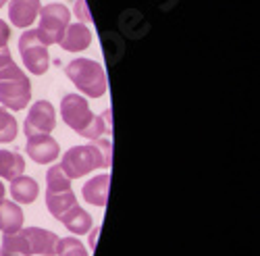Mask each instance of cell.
Instances as JSON below:
<instances>
[{
  "mask_svg": "<svg viewBox=\"0 0 260 256\" xmlns=\"http://www.w3.org/2000/svg\"><path fill=\"white\" fill-rule=\"evenodd\" d=\"M25 161L19 152L13 150H0V177L3 179H15L23 175Z\"/></svg>",
  "mask_w": 260,
  "mask_h": 256,
  "instance_id": "obj_18",
  "label": "cell"
},
{
  "mask_svg": "<svg viewBox=\"0 0 260 256\" xmlns=\"http://www.w3.org/2000/svg\"><path fill=\"white\" fill-rule=\"evenodd\" d=\"M108 187H111V175L108 173L96 175L94 179L83 183V189H81L83 200L94 206H104L108 202Z\"/></svg>",
  "mask_w": 260,
  "mask_h": 256,
  "instance_id": "obj_12",
  "label": "cell"
},
{
  "mask_svg": "<svg viewBox=\"0 0 260 256\" xmlns=\"http://www.w3.org/2000/svg\"><path fill=\"white\" fill-rule=\"evenodd\" d=\"M17 119L5 109L0 106V144H7V142H13L17 138Z\"/></svg>",
  "mask_w": 260,
  "mask_h": 256,
  "instance_id": "obj_20",
  "label": "cell"
},
{
  "mask_svg": "<svg viewBox=\"0 0 260 256\" xmlns=\"http://www.w3.org/2000/svg\"><path fill=\"white\" fill-rule=\"evenodd\" d=\"M111 161H113V144L108 138H100V140H94V144L73 146L71 150L64 152L60 167L71 179H79L94 169H100V167L108 169Z\"/></svg>",
  "mask_w": 260,
  "mask_h": 256,
  "instance_id": "obj_2",
  "label": "cell"
},
{
  "mask_svg": "<svg viewBox=\"0 0 260 256\" xmlns=\"http://www.w3.org/2000/svg\"><path fill=\"white\" fill-rule=\"evenodd\" d=\"M64 73L73 81V85L85 96L90 98H100L106 92V73L100 62L90 60V58H75L71 60Z\"/></svg>",
  "mask_w": 260,
  "mask_h": 256,
  "instance_id": "obj_3",
  "label": "cell"
},
{
  "mask_svg": "<svg viewBox=\"0 0 260 256\" xmlns=\"http://www.w3.org/2000/svg\"><path fill=\"white\" fill-rule=\"evenodd\" d=\"M77 7H79V13H77V17H79V19H83V21H92L90 13H88V11H85V9H83V3H79Z\"/></svg>",
  "mask_w": 260,
  "mask_h": 256,
  "instance_id": "obj_23",
  "label": "cell"
},
{
  "mask_svg": "<svg viewBox=\"0 0 260 256\" xmlns=\"http://www.w3.org/2000/svg\"><path fill=\"white\" fill-rule=\"evenodd\" d=\"M9 38H11V27L0 19V50L9 46Z\"/></svg>",
  "mask_w": 260,
  "mask_h": 256,
  "instance_id": "obj_22",
  "label": "cell"
},
{
  "mask_svg": "<svg viewBox=\"0 0 260 256\" xmlns=\"http://www.w3.org/2000/svg\"><path fill=\"white\" fill-rule=\"evenodd\" d=\"M60 223L71 233H77V236H83V233H88L92 229V217L77 204L64 212V215L60 217Z\"/></svg>",
  "mask_w": 260,
  "mask_h": 256,
  "instance_id": "obj_16",
  "label": "cell"
},
{
  "mask_svg": "<svg viewBox=\"0 0 260 256\" xmlns=\"http://www.w3.org/2000/svg\"><path fill=\"white\" fill-rule=\"evenodd\" d=\"M40 0H11L9 19L15 27H29L40 15Z\"/></svg>",
  "mask_w": 260,
  "mask_h": 256,
  "instance_id": "obj_10",
  "label": "cell"
},
{
  "mask_svg": "<svg viewBox=\"0 0 260 256\" xmlns=\"http://www.w3.org/2000/svg\"><path fill=\"white\" fill-rule=\"evenodd\" d=\"M38 191H40V187H38L34 177L19 175V177L11 179V196L15 198V202L31 204L38 198Z\"/></svg>",
  "mask_w": 260,
  "mask_h": 256,
  "instance_id": "obj_14",
  "label": "cell"
},
{
  "mask_svg": "<svg viewBox=\"0 0 260 256\" xmlns=\"http://www.w3.org/2000/svg\"><path fill=\"white\" fill-rule=\"evenodd\" d=\"M23 210L19 208V204L3 200L0 202V231L3 233H17L23 227Z\"/></svg>",
  "mask_w": 260,
  "mask_h": 256,
  "instance_id": "obj_13",
  "label": "cell"
},
{
  "mask_svg": "<svg viewBox=\"0 0 260 256\" xmlns=\"http://www.w3.org/2000/svg\"><path fill=\"white\" fill-rule=\"evenodd\" d=\"M75 204H77V198L73 194V189H67V191H48L46 189V206L56 221H60V217Z\"/></svg>",
  "mask_w": 260,
  "mask_h": 256,
  "instance_id": "obj_15",
  "label": "cell"
},
{
  "mask_svg": "<svg viewBox=\"0 0 260 256\" xmlns=\"http://www.w3.org/2000/svg\"><path fill=\"white\" fill-rule=\"evenodd\" d=\"M25 152L34 163L46 165V163H54L56 161V156L60 152V146L50 134H38V136L27 138Z\"/></svg>",
  "mask_w": 260,
  "mask_h": 256,
  "instance_id": "obj_8",
  "label": "cell"
},
{
  "mask_svg": "<svg viewBox=\"0 0 260 256\" xmlns=\"http://www.w3.org/2000/svg\"><path fill=\"white\" fill-rule=\"evenodd\" d=\"M21 231H23V236L31 248V254H40V256L56 254V244H58L56 233H52L48 229H40V227H29V229H21Z\"/></svg>",
  "mask_w": 260,
  "mask_h": 256,
  "instance_id": "obj_9",
  "label": "cell"
},
{
  "mask_svg": "<svg viewBox=\"0 0 260 256\" xmlns=\"http://www.w3.org/2000/svg\"><path fill=\"white\" fill-rule=\"evenodd\" d=\"M71 21V13L64 5H58V3H52V5H46L40 9V27L36 29L40 42L44 46H52V44H58L64 29H67Z\"/></svg>",
  "mask_w": 260,
  "mask_h": 256,
  "instance_id": "obj_5",
  "label": "cell"
},
{
  "mask_svg": "<svg viewBox=\"0 0 260 256\" xmlns=\"http://www.w3.org/2000/svg\"><path fill=\"white\" fill-rule=\"evenodd\" d=\"M5 5H7V0H0V9H3Z\"/></svg>",
  "mask_w": 260,
  "mask_h": 256,
  "instance_id": "obj_25",
  "label": "cell"
},
{
  "mask_svg": "<svg viewBox=\"0 0 260 256\" xmlns=\"http://www.w3.org/2000/svg\"><path fill=\"white\" fill-rule=\"evenodd\" d=\"M3 198H5V185H3V181H0V202H3Z\"/></svg>",
  "mask_w": 260,
  "mask_h": 256,
  "instance_id": "obj_24",
  "label": "cell"
},
{
  "mask_svg": "<svg viewBox=\"0 0 260 256\" xmlns=\"http://www.w3.org/2000/svg\"><path fill=\"white\" fill-rule=\"evenodd\" d=\"M60 115L75 134L88 140H100L111 134L106 123L111 121V111H104L102 115H94L88 106V100L77 94H64L60 100Z\"/></svg>",
  "mask_w": 260,
  "mask_h": 256,
  "instance_id": "obj_1",
  "label": "cell"
},
{
  "mask_svg": "<svg viewBox=\"0 0 260 256\" xmlns=\"http://www.w3.org/2000/svg\"><path fill=\"white\" fill-rule=\"evenodd\" d=\"M58 44L62 46V50H67V52H81L92 44V29L88 25H83V23L67 25V29H64Z\"/></svg>",
  "mask_w": 260,
  "mask_h": 256,
  "instance_id": "obj_11",
  "label": "cell"
},
{
  "mask_svg": "<svg viewBox=\"0 0 260 256\" xmlns=\"http://www.w3.org/2000/svg\"><path fill=\"white\" fill-rule=\"evenodd\" d=\"M56 125V113L54 106L48 100H38L27 113V119L23 123V134L27 138L38 134H50Z\"/></svg>",
  "mask_w": 260,
  "mask_h": 256,
  "instance_id": "obj_7",
  "label": "cell"
},
{
  "mask_svg": "<svg viewBox=\"0 0 260 256\" xmlns=\"http://www.w3.org/2000/svg\"><path fill=\"white\" fill-rule=\"evenodd\" d=\"M56 256H88V250L75 238H58Z\"/></svg>",
  "mask_w": 260,
  "mask_h": 256,
  "instance_id": "obj_21",
  "label": "cell"
},
{
  "mask_svg": "<svg viewBox=\"0 0 260 256\" xmlns=\"http://www.w3.org/2000/svg\"><path fill=\"white\" fill-rule=\"evenodd\" d=\"M19 52H21L23 65L29 73L44 75L48 71V65H50L48 48L40 42L36 29H27V31H23V36L19 38Z\"/></svg>",
  "mask_w": 260,
  "mask_h": 256,
  "instance_id": "obj_6",
  "label": "cell"
},
{
  "mask_svg": "<svg viewBox=\"0 0 260 256\" xmlns=\"http://www.w3.org/2000/svg\"><path fill=\"white\" fill-rule=\"evenodd\" d=\"M31 100V83L29 77L21 71L15 60L0 71V102L5 109L23 111Z\"/></svg>",
  "mask_w": 260,
  "mask_h": 256,
  "instance_id": "obj_4",
  "label": "cell"
},
{
  "mask_svg": "<svg viewBox=\"0 0 260 256\" xmlns=\"http://www.w3.org/2000/svg\"><path fill=\"white\" fill-rule=\"evenodd\" d=\"M46 185L48 191H67L71 189V177L64 173L60 165H52L46 173Z\"/></svg>",
  "mask_w": 260,
  "mask_h": 256,
  "instance_id": "obj_19",
  "label": "cell"
},
{
  "mask_svg": "<svg viewBox=\"0 0 260 256\" xmlns=\"http://www.w3.org/2000/svg\"><path fill=\"white\" fill-rule=\"evenodd\" d=\"M0 256H31V248L23 236V231L19 229L17 233H3Z\"/></svg>",
  "mask_w": 260,
  "mask_h": 256,
  "instance_id": "obj_17",
  "label": "cell"
}]
</instances>
